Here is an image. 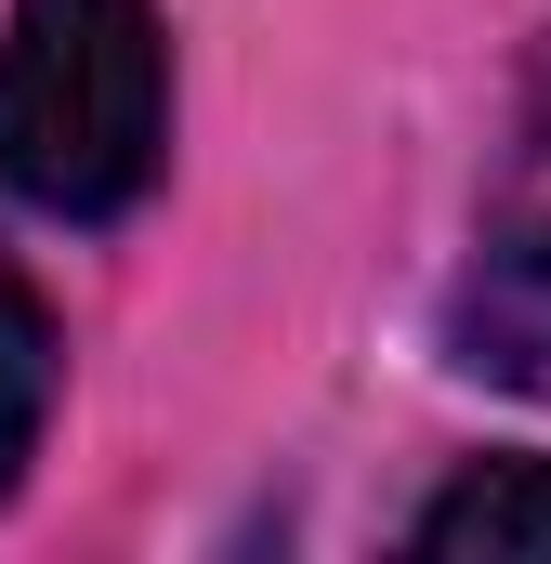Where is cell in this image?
I'll use <instances>...</instances> for the list:
<instances>
[{"instance_id": "obj_1", "label": "cell", "mask_w": 551, "mask_h": 564, "mask_svg": "<svg viewBox=\"0 0 551 564\" xmlns=\"http://www.w3.org/2000/svg\"><path fill=\"white\" fill-rule=\"evenodd\" d=\"M171 158L158 0H13L0 26V184L53 224H119Z\"/></svg>"}, {"instance_id": "obj_2", "label": "cell", "mask_w": 551, "mask_h": 564, "mask_svg": "<svg viewBox=\"0 0 551 564\" xmlns=\"http://www.w3.org/2000/svg\"><path fill=\"white\" fill-rule=\"evenodd\" d=\"M446 355L499 394L551 408V224L539 237H499L473 276L446 289Z\"/></svg>"}, {"instance_id": "obj_3", "label": "cell", "mask_w": 551, "mask_h": 564, "mask_svg": "<svg viewBox=\"0 0 551 564\" xmlns=\"http://www.w3.org/2000/svg\"><path fill=\"white\" fill-rule=\"evenodd\" d=\"M433 564H551V459H473L460 486H433L408 525Z\"/></svg>"}, {"instance_id": "obj_4", "label": "cell", "mask_w": 551, "mask_h": 564, "mask_svg": "<svg viewBox=\"0 0 551 564\" xmlns=\"http://www.w3.org/2000/svg\"><path fill=\"white\" fill-rule=\"evenodd\" d=\"M53 394H66V328H53V302L26 289V263L0 250V499L26 486V459H40V433H53Z\"/></svg>"}]
</instances>
